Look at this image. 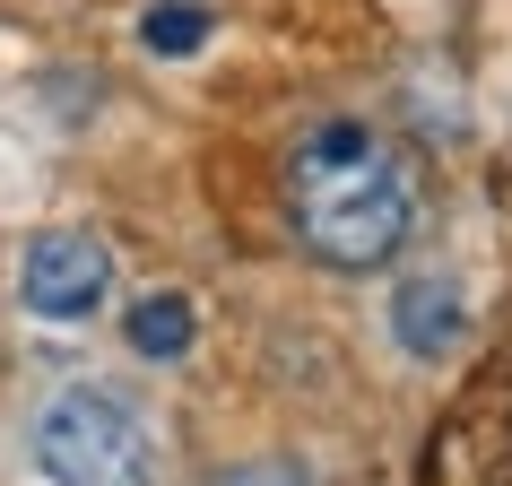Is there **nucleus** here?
Listing matches in <instances>:
<instances>
[{"label":"nucleus","instance_id":"obj_1","mask_svg":"<svg viewBox=\"0 0 512 486\" xmlns=\"http://www.w3.org/2000/svg\"><path fill=\"white\" fill-rule=\"evenodd\" d=\"M296 235H304V252L322 270H348V278L356 270H391L408 252V235H417V174H408V157L382 148L365 174L296 200Z\"/></svg>","mask_w":512,"mask_h":486},{"label":"nucleus","instance_id":"obj_2","mask_svg":"<svg viewBox=\"0 0 512 486\" xmlns=\"http://www.w3.org/2000/svg\"><path fill=\"white\" fill-rule=\"evenodd\" d=\"M27 452L44 469V486H148L157 478V452H148V426H139L131 400H113L96 382H70L27 417Z\"/></svg>","mask_w":512,"mask_h":486},{"label":"nucleus","instance_id":"obj_3","mask_svg":"<svg viewBox=\"0 0 512 486\" xmlns=\"http://www.w3.org/2000/svg\"><path fill=\"white\" fill-rule=\"evenodd\" d=\"M113 296V252L87 226H44V235L18 252V304H27L44 330H79L96 322Z\"/></svg>","mask_w":512,"mask_h":486},{"label":"nucleus","instance_id":"obj_4","mask_svg":"<svg viewBox=\"0 0 512 486\" xmlns=\"http://www.w3.org/2000/svg\"><path fill=\"white\" fill-rule=\"evenodd\" d=\"M382 330H391L400 356L443 365V356H460V339H469V287H460L452 270H408L400 287H391V304H382Z\"/></svg>","mask_w":512,"mask_h":486},{"label":"nucleus","instance_id":"obj_5","mask_svg":"<svg viewBox=\"0 0 512 486\" xmlns=\"http://www.w3.org/2000/svg\"><path fill=\"white\" fill-rule=\"evenodd\" d=\"M374 157H382V131H374V122L330 113V122L296 131V148H287V200H313V191L348 183V174H365Z\"/></svg>","mask_w":512,"mask_h":486},{"label":"nucleus","instance_id":"obj_6","mask_svg":"<svg viewBox=\"0 0 512 486\" xmlns=\"http://www.w3.org/2000/svg\"><path fill=\"white\" fill-rule=\"evenodd\" d=\"M122 339H131V356H148V365H174V356L200 339V313H191V296L157 287V296H131V313H122Z\"/></svg>","mask_w":512,"mask_h":486},{"label":"nucleus","instance_id":"obj_7","mask_svg":"<svg viewBox=\"0 0 512 486\" xmlns=\"http://www.w3.org/2000/svg\"><path fill=\"white\" fill-rule=\"evenodd\" d=\"M139 44L157 61H191L209 44V9H200V0H148V9H139Z\"/></svg>","mask_w":512,"mask_h":486},{"label":"nucleus","instance_id":"obj_8","mask_svg":"<svg viewBox=\"0 0 512 486\" xmlns=\"http://www.w3.org/2000/svg\"><path fill=\"white\" fill-rule=\"evenodd\" d=\"M209 486H304L296 460H235V469H217Z\"/></svg>","mask_w":512,"mask_h":486}]
</instances>
